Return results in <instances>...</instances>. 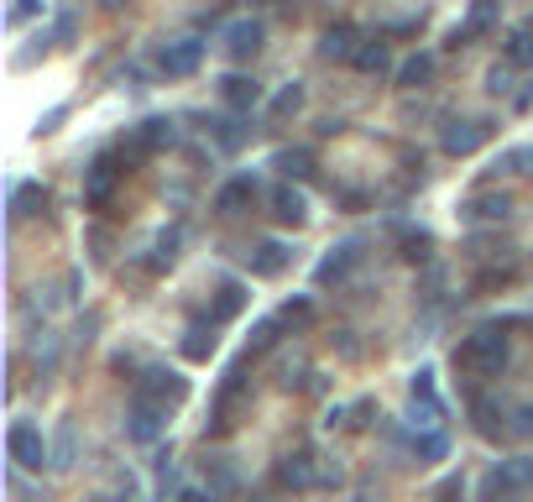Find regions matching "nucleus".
<instances>
[{
	"label": "nucleus",
	"mask_w": 533,
	"mask_h": 502,
	"mask_svg": "<svg viewBox=\"0 0 533 502\" xmlns=\"http://www.w3.org/2000/svg\"><path fill=\"white\" fill-rule=\"evenodd\" d=\"M272 220L277 225H293V231H298V225H304L309 220V199L304 194H298V189H272Z\"/></svg>",
	"instance_id": "12"
},
{
	"label": "nucleus",
	"mask_w": 533,
	"mask_h": 502,
	"mask_svg": "<svg viewBox=\"0 0 533 502\" xmlns=\"http://www.w3.org/2000/svg\"><path fill=\"white\" fill-rule=\"evenodd\" d=\"M429 246H434L429 231H408V236H403V257H408V262H424V257H429Z\"/></svg>",
	"instance_id": "29"
},
{
	"label": "nucleus",
	"mask_w": 533,
	"mask_h": 502,
	"mask_svg": "<svg viewBox=\"0 0 533 502\" xmlns=\"http://www.w3.org/2000/svg\"><path fill=\"white\" fill-rule=\"evenodd\" d=\"M121 173L126 168H115V157H95V163L84 168V204H89V210H105L115 184H121Z\"/></svg>",
	"instance_id": "5"
},
{
	"label": "nucleus",
	"mask_w": 533,
	"mask_h": 502,
	"mask_svg": "<svg viewBox=\"0 0 533 502\" xmlns=\"http://www.w3.org/2000/svg\"><path fill=\"white\" fill-rule=\"evenodd\" d=\"M486 136H492V126H486V121H450L445 136H439V147H445V157H471Z\"/></svg>",
	"instance_id": "8"
},
{
	"label": "nucleus",
	"mask_w": 533,
	"mask_h": 502,
	"mask_svg": "<svg viewBox=\"0 0 533 502\" xmlns=\"http://www.w3.org/2000/svg\"><path fill=\"white\" fill-rule=\"evenodd\" d=\"M210 126H215V136H220L225 152H236V147L246 142V126H241V121H210Z\"/></svg>",
	"instance_id": "28"
},
{
	"label": "nucleus",
	"mask_w": 533,
	"mask_h": 502,
	"mask_svg": "<svg viewBox=\"0 0 533 502\" xmlns=\"http://www.w3.org/2000/svg\"><path fill=\"white\" fill-rule=\"evenodd\" d=\"M419 455H429V461H439V455H445V440H439V435L419 440Z\"/></svg>",
	"instance_id": "34"
},
{
	"label": "nucleus",
	"mask_w": 533,
	"mask_h": 502,
	"mask_svg": "<svg viewBox=\"0 0 533 502\" xmlns=\"http://www.w3.org/2000/svg\"><path fill=\"white\" fill-rule=\"evenodd\" d=\"M277 325H283V319H267V325H257V340H251V356H267V351L277 346Z\"/></svg>",
	"instance_id": "31"
},
{
	"label": "nucleus",
	"mask_w": 533,
	"mask_h": 502,
	"mask_svg": "<svg viewBox=\"0 0 533 502\" xmlns=\"http://www.w3.org/2000/svg\"><path fill=\"white\" fill-rule=\"evenodd\" d=\"M178 502H210V497H204V492H183Z\"/></svg>",
	"instance_id": "36"
},
{
	"label": "nucleus",
	"mask_w": 533,
	"mask_h": 502,
	"mask_svg": "<svg viewBox=\"0 0 533 502\" xmlns=\"http://www.w3.org/2000/svg\"><path fill=\"white\" fill-rule=\"evenodd\" d=\"M100 502H110V497H100Z\"/></svg>",
	"instance_id": "38"
},
{
	"label": "nucleus",
	"mask_w": 533,
	"mask_h": 502,
	"mask_svg": "<svg viewBox=\"0 0 533 502\" xmlns=\"http://www.w3.org/2000/svg\"><path fill=\"white\" fill-rule=\"evenodd\" d=\"M27 204H48V189H37V184H21L16 194H11V215L21 220V215H32Z\"/></svg>",
	"instance_id": "27"
},
{
	"label": "nucleus",
	"mask_w": 533,
	"mask_h": 502,
	"mask_svg": "<svg viewBox=\"0 0 533 502\" xmlns=\"http://www.w3.org/2000/svg\"><path fill=\"white\" fill-rule=\"evenodd\" d=\"M309 461H314L309 450L288 455V461H283V471H277V482H283V487H309Z\"/></svg>",
	"instance_id": "24"
},
{
	"label": "nucleus",
	"mask_w": 533,
	"mask_h": 502,
	"mask_svg": "<svg viewBox=\"0 0 533 502\" xmlns=\"http://www.w3.org/2000/svg\"><path fill=\"white\" fill-rule=\"evenodd\" d=\"M356 37H361V32L351 27V21H340V27H330V32H324L319 53H324V58H356V48H361Z\"/></svg>",
	"instance_id": "17"
},
{
	"label": "nucleus",
	"mask_w": 533,
	"mask_h": 502,
	"mask_svg": "<svg viewBox=\"0 0 533 502\" xmlns=\"http://www.w3.org/2000/svg\"><path fill=\"white\" fill-rule=\"evenodd\" d=\"M58 121H63V110H48V116L37 121V131H58Z\"/></svg>",
	"instance_id": "35"
},
{
	"label": "nucleus",
	"mask_w": 533,
	"mask_h": 502,
	"mask_svg": "<svg viewBox=\"0 0 533 502\" xmlns=\"http://www.w3.org/2000/svg\"><path fill=\"white\" fill-rule=\"evenodd\" d=\"M262 42H267V27H262L257 16H241V21H230V27L220 32V48L236 58V63H251V58L262 53Z\"/></svg>",
	"instance_id": "3"
},
{
	"label": "nucleus",
	"mask_w": 533,
	"mask_h": 502,
	"mask_svg": "<svg viewBox=\"0 0 533 502\" xmlns=\"http://www.w3.org/2000/svg\"><path fill=\"white\" fill-rule=\"evenodd\" d=\"M105 6H121V0H105Z\"/></svg>",
	"instance_id": "37"
},
{
	"label": "nucleus",
	"mask_w": 533,
	"mask_h": 502,
	"mask_svg": "<svg viewBox=\"0 0 533 502\" xmlns=\"http://www.w3.org/2000/svg\"><path fill=\"white\" fill-rule=\"evenodd\" d=\"M356 68H361V74H387V42L382 37H372V42H361V48H356V58H351Z\"/></svg>",
	"instance_id": "22"
},
{
	"label": "nucleus",
	"mask_w": 533,
	"mask_h": 502,
	"mask_svg": "<svg viewBox=\"0 0 533 502\" xmlns=\"http://www.w3.org/2000/svg\"><path fill=\"white\" fill-rule=\"evenodd\" d=\"M272 168H277V173H288V178H309V173H314V152L288 147V152H277V157H272Z\"/></svg>",
	"instance_id": "23"
},
{
	"label": "nucleus",
	"mask_w": 533,
	"mask_h": 502,
	"mask_svg": "<svg viewBox=\"0 0 533 502\" xmlns=\"http://www.w3.org/2000/svg\"><path fill=\"white\" fill-rule=\"evenodd\" d=\"M507 367V335L502 330H476L455 346V372L471 377V382H486Z\"/></svg>",
	"instance_id": "1"
},
{
	"label": "nucleus",
	"mask_w": 533,
	"mask_h": 502,
	"mask_svg": "<svg viewBox=\"0 0 533 502\" xmlns=\"http://www.w3.org/2000/svg\"><path fill=\"white\" fill-rule=\"evenodd\" d=\"M204 53H210V42H199V37H178V42H168V48L157 53V68H162L168 79H189V74H199Z\"/></svg>",
	"instance_id": "2"
},
{
	"label": "nucleus",
	"mask_w": 533,
	"mask_h": 502,
	"mask_svg": "<svg viewBox=\"0 0 533 502\" xmlns=\"http://www.w3.org/2000/svg\"><path fill=\"white\" fill-rule=\"evenodd\" d=\"M6 445H11V461H16V466H27V471H42V466H48V440H42L37 424H27V419L11 424Z\"/></svg>",
	"instance_id": "4"
},
{
	"label": "nucleus",
	"mask_w": 533,
	"mask_h": 502,
	"mask_svg": "<svg viewBox=\"0 0 533 502\" xmlns=\"http://www.w3.org/2000/svg\"><path fill=\"white\" fill-rule=\"evenodd\" d=\"M429 79H434V53H413V58L398 63V84L403 89H424Z\"/></svg>",
	"instance_id": "19"
},
{
	"label": "nucleus",
	"mask_w": 533,
	"mask_h": 502,
	"mask_svg": "<svg viewBox=\"0 0 533 502\" xmlns=\"http://www.w3.org/2000/svg\"><path fill=\"white\" fill-rule=\"evenodd\" d=\"M497 11H502V0H471V16H466L471 37H476V32H492V27H497Z\"/></svg>",
	"instance_id": "26"
},
{
	"label": "nucleus",
	"mask_w": 533,
	"mask_h": 502,
	"mask_svg": "<svg viewBox=\"0 0 533 502\" xmlns=\"http://www.w3.org/2000/svg\"><path fill=\"white\" fill-rule=\"evenodd\" d=\"M502 63H513V68H533V32H528V27L507 32V42H502Z\"/></svg>",
	"instance_id": "20"
},
{
	"label": "nucleus",
	"mask_w": 533,
	"mask_h": 502,
	"mask_svg": "<svg viewBox=\"0 0 533 502\" xmlns=\"http://www.w3.org/2000/svg\"><path fill=\"white\" fill-rule=\"evenodd\" d=\"M183 356H189V361H210V356H215V325H210V330L194 325L189 340H183Z\"/></svg>",
	"instance_id": "25"
},
{
	"label": "nucleus",
	"mask_w": 533,
	"mask_h": 502,
	"mask_svg": "<svg viewBox=\"0 0 533 502\" xmlns=\"http://www.w3.org/2000/svg\"><path fill=\"white\" fill-rule=\"evenodd\" d=\"M507 210H513V199H507V194H471L466 204H460V220L497 225V220H507Z\"/></svg>",
	"instance_id": "9"
},
{
	"label": "nucleus",
	"mask_w": 533,
	"mask_h": 502,
	"mask_svg": "<svg viewBox=\"0 0 533 502\" xmlns=\"http://www.w3.org/2000/svg\"><path fill=\"white\" fill-rule=\"evenodd\" d=\"M246 304V288L241 283H220L215 288V309H210V325H225V319H236Z\"/></svg>",
	"instance_id": "18"
},
{
	"label": "nucleus",
	"mask_w": 533,
	"mask_h": 502,
	"mask_svg": "<svg viewBox=\"0 0 533 502\" xmlns=\"http://www.w3.org/2000/svg\"><path fill=\"white\" fill-rule=\"evenodd\" d=\"M220 100H225L230 110H241V116H246V110H257V105H262V84H257V79H246V74H225V79H220Z\"/></svg>",
	"instance_id": "10"
},
{
	"label": "nucleus",
	"mask_w": 533,
	"mask_h": 502,
	"mask_svg": "<svg viewBox=\"0 0 533 502\" xmlns=\"http://www.w3.org/2000/svg\"><path fill=\"white\" fill-rule=\"evenodd\" d=\"M183 393H189V382H183L178 372H147L142 382H136V398H147V403H157V408L183 403Z\"/></svg>",
	"instance_id": "7"
},
{
	"label": "nucleus",
	"mask_w": 533,
	"mask_h": 502,
	"mask_svg": "<svg viewBox=\"0 0 533 502\" xmlns=\"http://www.w3.org/2000/svg\"><path fill=\"white\" fill-rule=\"evenodd\" d=\"M528 482H533V466H528V461H507V466H497L492 476H486V497H497V492L513 497V492L528 487Z\"/></svg>",
	"instance_id": "13"
},
{
	"label": "nucleus",
	"mask_w": 533,
	"mask_h": 502,
	"mask_svg": "<svg viewBox=\"0 0 533 502\" xmlns=\"http://www.w3.org/2000/svg\"><path fill=\"white\" fill-rule=\"evenodd\" d=\"M162 419H168V408H157V403H147V398H136V403H131V440H136V445L157 440Z\"/></svg>",
	"instance_id": "14"
},
{
	"label": "nucleus",
	"mask_w": 533,
	"mask_h": 502,
	"mask_svg": "<svg viewBox=\"0 0 533 502\" xmlns=\"http://www.w3.org/2000/svg\"><path fill=\"white\" fill-rule=\"evenodd\" d=\"M288 257H293V251L283 241H262L257 251H251V272H257V278H277V272L288 267Z\"/></svg>",
	"instance_id": "16"
},
{
	"label": "nucleus",
	"mask_w": 533,
	"mask_h": 502,
	"mask_svg": "<svg viewBox=\"0 0 533 502\" xmlns=\"http://www.w3.org/2000/svg\"><path fill=\"white\" fill-rule=\"evenodd\" d=\"M251 199H257V178L241 173V178H230V184L215 194V210L220 215H241V204H251Z\"/></svg>",
	"instance_id": "15"
},
{
	"label": "nucleus",
	"mask_w": 533,
	"mask_h": 502,
	"mask_svg": "<svg viewBox=\"0 0 533 502\" xmlns=\"http://www.w3.org/2000/svg\"><path fill=\"white\" fill-rule=\"evenodd\" d=\"M486 89H492V95H507V89H513V63H497L492 74H486Z\"/></svg>",
	"instance_id": "33"
},
{
	"label": "nucleus",
	"mask_w": 533,
	"mask_h": 502,
	"mask_svg": "<svg viewBox=\"0 0 533 502\" xmlns=\"http://www.w3.org/2000/svg\"><path fill=\"white\" fill-rule=\"evenodd\" d=\"M309 319H314V304H309V299H298V304H283V325H298V330H304Z\"/></svg>",
	"instance_id": "32"
},
{
	"label": "nucleus",
	"mask_w": 533,
	"mask_h": 502,
	"mask_svg": "<svg viewBox=\"0 0 533 502\" xmlns=\"http://www.w3.org/2000/svg\"><path fill=\"white\" fill-rule=\"evenodd\" d=\"M356 262H361V251H356V246H335L330 257H324V262L314 267V283H319V288L345 283V278H351V267H356Z\"/></svg>",
	"instance_id": "11"
},
{
	"label": "nucleus",
	"mask_w": 533,
	"mask_h": 502,
	"mask_svg": "<svg viewBox=\"0 0 533 502\" xmlns=\"http://www.w3.org/2000/svg\"><path fill=\"white\" fill-rule=\"evenodd\" d=\"M37 16H42V0H16V6L6 11L11 27H27V21H37Z\"/></svg>",
	"instance_id": "30"
},
{
	"label": "nucleus",
	"mask_w": 533,
	"mask_h": 502,
	"mask_svg": "<svg viewBox=\"0 0 533 502\" xmlns=\"http://www.w3.org/2000/svg\"><path fill=\"white\" fill-rule=\"evenodd\" d=\"M178 142V126L168 116H147L142 126H131V157H152V152H168Z\"/></svg>",
	"instance_id": "6"
},
{
	"label": "nucleus",
	"mask_w": 533,
	"mask_h": 502,
	"mask_svg": "<svg viewBox=\"0 0 533 502\" xmlns=\"http://www.w3.org/2000/svg\"><path fill=\"white\" fill-rule=\"evenodd\" d=\"M298 110H304V84H283V89L272 95L267 116H272V121H288V116H298Z\"/></svg>",
	"instance_id": "21"
}]
</instances>
